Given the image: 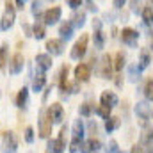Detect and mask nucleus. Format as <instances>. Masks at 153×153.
I'll return each instance as SVG.
<instances>
[{
  "mask_svg": "<svg viewBox=\"0 0 153 153\" xmlns=\"http://www.w3.org/2000/svg\"><path fill=\"white\" fill-rule=\"evenodd\" d=\"M23 4H25V0H16V7L18 9H23Z\"/></svg>",
  "mask_w": 153,
  "mask_h": 153,
  "instance_id": "45",
  "label": "nucleus"
},
{
  "mask_svg": "<svg viewBox=\"0 0 153 153\" xmlns=\"http://www.w3.org/2000/svg\"><path fill=\"white\" fill-rule=\"evenodd\" d=\"M109 152L111 153H119V150H117V143H116V141H111V148H109Z\"/></svg>",
  "mask_w": 153,
  "mask_h": 153,
  "instance_id": "41",
  "label": "nucleus"
},
{
  "mask_svg": "<svg viewBox=\"0 0 153 153\" xmlns=\"http://www.w3.org/2000/svg\"><path fill=\"white\" fill-rule=\"evenodd\" d=\"M27 100H29V89L27 87H22L16 94V107L18 109H23L27 105Z\"/></svg>",
  "mask_w": 153,
  "mask_h": 153,
  "instance_id": "19",
  "label": "nucleus"
},
{
  "mask_svg": "<svg viewBox=\"0 0 153 153\" xmlns=\"http://www.w3.org/2000/svg\"><path fill=\"white\" fill-rule=\"evenodd\" d=\"M111 111L112 109H109V107H103V105H100V107H96V114L102 116L103 119H107V117H111Z\"/></svg>",
  "mask_w": 153,
  "mask_h": 153,
  "instance_id": "34",
  "label": "nucleus"
},
{
  "mask_svg": "<svg viewBox=\"0 0 153 153\" xmlns=\"http://www.w3.org/2000/svg\"><path fill=\"white\" fill-rule=\"evenodd\" d=\"M48 148H50V152H53V153H62L64 148H66V144L62 141H59V139H52L48 143Z\"/></svg>",
  "mask_w": 153,
  "mask_h": 153,
  "instance_id": "25",
  "label": "nucleus"
},
{
  "mask_svg": "<svg viewBox=\"0 0 153 153\" xmlns=\"http://www.w3.org/2000/svg\"><path fill=\"white\" fill-rule=\"evenodd\" d=\"M23 66H25V59H23V55L20 52H16L11 57V61H9V73L11 75H18L23 70Z\"/></svg>",
  "mask_w": 153,
  "mask_h": 153,
  "instance_id": "6",
  "label": "nucleus"
},
{
  "mask_svg": "<svg viewBox=\"0 0 153 153\" xmlns=\"http://www.w3.org/2000/svg\"><path fill=\"white\" fill-rule=\"evenodd\" d=\"M80 148H82V139H76V137H73V139H71V143H70V152L76 153Z\"/></svg>",
  "mask_w": 153,
  "mask_h": 153,
  "instance_id": "33",
  "label": "nucleus"
},
{
  "mask_svg": "<svg viewBox=\"0 0 153 153\" xmlns=\"http://www.w3.org/2000/svg\"><path fill=\"white\" fill-rule=\"evenodd\" d=\"M150 46H152V52H153V38H152V45H150Z\"/></svg>",
  "mask_w": 153,
  "mask_h": 153,
  "instance_id": "47",
  "label": "nucleus"
},
{
  "mask_svg": "<svg viewBox=\"0 0 153 153\" xmlns=\"http://www.w3.org/2000/svg\"><path fill=\"white\" fill-rule=\"evenodd\" d=\"M93 27H94V46H96V48H103V45H105V34H103V30H102L100 20H96V22L93 23Z\"/></svg>",
  "mask_w": 153,
  "mask_h": 153,
  "instance_id": "15",
  "label": "nucleus"
},
{
  "mask_svg": "<svg viewBox=\"0 0 153 153\" xmlns=\"http://www.w3.org/2000/svg\"><path fill=\"white\" fill-rule=\"evenodd\" d=\"M87 43H89V36L82 34L80 38L75 41L73 48H71V59H82L87 52Z\"/></svg>",
  "mask_w": 153,
  "mask_h": 153,
  "instance_id": "4",
  "label": "nucleus"
},
{
  "mask_svg": "<svg viewBox=\"0 0 153 153\" xmlns=\"http://www.w3.org/2000/svg\"><path fill=\"white\" fill-rule=\"evenodd\" d=\"M73 137L84 139V123H82V119H75V123H73Z\"/></svg>",
  "mask_w": 153,
  "mask_h": 153,
  "instance_id": "28",
  "label": "nucleus"
},
{
  "mask_svg": "<svg viewBox=\"0 0 153 153\" xmlns=\"http://www.w3.org/2000/svg\"><path fill=\"white\" fill-rule=\"evenodd\" d=\"M150 62H152V53L150 52H141V57H139V70H144V68H148L150 66Z\"/></svg>",
  "mask_w": 153,
  "mask_h": 153,
  "instance_id": "26",
  "label": "nucleus"
},
{
  "mask_svg": "<svg viewBox=\"0 0 153 153\" xmlns=\"http://www.w3.org/2000/svg\"><path fill=\"white\" fill-rule=\"evenodd\" d=\"M39 11H41V0H34V2H32V14L38 16Z\"/></svg>",
  "mask_w": 153,
  "mask_h": 153,
  "instance_id": "36",
  "label": "nucleus"
},
{
  "mask_svg": "<svg viewBox=\"0 0 153 153\" xmlns=\"http://www.w3.org/2000/svg\"><path fill=\"white\" fill-rule=\"evenodd\" d=\"M85 23V13H75L71 18V25L73 27H82Z\"/></svg>",
  "mask_w": 153,
  "mask_h": 153,
  "instance_id": "30",
  "label": "nucleus"
},
{
  "mask_svg": "<svg viewBox=\"0 0 153 153\" xmlns=\"http://www.w3.org/2000/svg\"><path fill=\"white\" fill-rule=\"evenodd\" d=\"M116 85H117V87L123 85V78H121V75H117V78H116Z\"/></svg>",
  "mask_w": 153,
  "mask_h": 153,
  "instance_id": "44",
  "label": "nucleus"
},
{
  "mask_svg": "<svg viewBox=\"0 0 153 153\" xmlns=\"http://www.w3.org/2000/svg\"><path fill=\"white\" fill-rule=\"evenodd\" d=\"M130 153H144L143 144H134V146H132V150H130Z\"/></svg>",
  "mask_w": 153,
  "mask_h": 153,
  "instance_id": "40",
  "label": "nucleus"
},
{
  "mask_svg": "<svg viewBox=\"0 0 153 153\" xmlns=\"http://www.w3.org/2000/svg\"><path fill=\"white\" fill-rule=\"evenodd\" d=\"M144 153H153V146H148V150H144Z\"/></svg>",
  "mask_w": 153,
  "mask_h": 153,
  "instance_id": "46",
  "label": "nucleus"
},
{
  "mask_svg": "<svg viewBox=\"0 0 153 153\" xmlns=\"http://www.w3.org/2000/svg\"><path fill=\"white\" fill-rule=\"evenodd\" d=\"M141 144L143 146H152L153 144V128L152 126H144L141 132Z\"/></svg>",
  "mask_w": 153,
  "mask_h": 153,
  "instance_id": "16",
  "label": "nucleus"
},
{
  "mask_svg": "<svg viewBox=\"0 0 153 153\" xmlns=\"http://www.w3.org/2000/svg\"><path fill=\"white\" fill-rule=\"evenodd\" d=\"M66 2H68V5H70L71 9H76V7L82 5V0H66Z\"/></svg>",
  "mask_w": 153,
  "mask_h": 153,
  "instance_id": "39",
  "label": "nucleus"
},
{
  "mask_svg": "<svg viewBox=\"0 0 153 153\" xmlns=\"http://www.w3.org/2000/svg\"><path fill=\"white\" fill-rule=\"evenodd\" d=\"M46 112L50 116L52 123H62V119H64V109H62V105H61L59 102L52 103V105L46 109Z\"/></svg>",
  "mask_w": 153,
  "mask_h": 153,
  "instance_id": "7",
  "label": "nucleus"
},
{
  "mask_svg": "<svg viewBox=\"0 0 153 153\" xmlns=\"http://www.w3.org/2000/svg\"><path fill=\"white\" fill-rule=\"evenodd\" d=\"M117 94H116L114 91H103L102 94H100V105H103V107H109V109H112L117 105Z\"/></svg>",
  "mask_w": 153,
  "mask_h": 153,
  "instance_id": "12",
  "label": "nucleus"
},
{
  "mask_svg": "<svg viewBox=\"0 0 153 153\" xmlns=\"http://www.w3.org/2000/svg\"><path fill=\"white\" fill-rule=\"evenodd\" d=\"M2 146H4V152L5 153H14L18 150V137L14 132H5L2 135Z\"/></svg>",
  "mask_w": 153,
  "mask_h": 153,
  "instance_id": "5",
  "label": "nucleus"
},
{
  "mask_svg": "<svg viewBox=\"0 0 153 153\" xmlns=\"http://www.w3.org/2000/svg\"><path fill=\"white\" fill-rule=\"evenodd\" d=\"M45 85H46V76H45V73H38V75L32 78V91L39 93V91L45 89Z\"/></svg>",
  "mask_w": 153,
  "mask_h": 153,
  "instance_id": "18",
  "label": "nucleus"
},
{
  "mask_svg": "<svg viewBox=\"0 0 153 153\" xmlns=\"http://www.w3.org/2000/svg\"><path fill=\"white\" fill-rule=\"evenodd\" d=\"M59 34H61V38L62 39H70L71 38V34H73V25H71V22H64V23H61V27H59Z\"/></svg>",
  "mask_w": 153,
  "mask_h": 153,
  "instance_id": "21",
  "label": "nucleus"
},
{
  "mask_svg": "<svg viewBox=\"0 0 153 153\" xmlns=\"http://www.w3.org/2000/svg\"><path fill=\"white\" fill-rule=\"evenodd\" d=\"M32 36L36 39H43L45 36H46V29H45V23H34L32 25Z\"/></svg>",
  "mask_w": 153,
  "mask_h": 153,
  "instance_id": "24",
  "label": "nucleus"
},
{
  "mask_svg": "<svg viewBox=\"0 0 153 153\" xmlns=\"http://www.w3.org/2000/svg\"><path fill=\"white\" fill-rule=\"evenodd\" d=\"M112 66H114L116 71H121L123 68H125V53L123 52H117L114 55V62H112Z\"/></svg>",
  "mask_w": 153,
  "mask_h": 153,
  "instance_id": "27",
  "label": "nucleus"
},
{
  "mask_svg": "<svg viewBox=\"0 0 153 153\" xmlns=\"http://www.w3.org/2000/svg\"><path fill=\"white\" fill-rule=\"evenodd\" d=\"M46 50H48V53L50 55H61L62 52H64V43H62V39H48L46 41Z\"/></svg>",
  "mask_w": 153,
  "mask_h": 153,
  "instance_id": "13",
  "label": "nucleus"
},
{
  "mask_svg": "<svg viewBox=\"0 0 153 153\" xmlns=\"http://www.w3.org/2000/svg\"><path fill=\"white\" fill-rule=\"evenodd\" d=\"M0 96H2V93H0Z\"/></svg>",
  "mask_w": 153,
  "mask_h": 153,
  "instance_id": "50",
  "label": "nucleus"
},
{
  "mask_svg": "<svg viewBox=\"0 0 153 153\" xmlns=\"http://www.w3.org/2000/svg\"><path fill=\"white\" fill-rule=\"evenodd\" d=\"M141 13H143V20H144V23L153 27V9L152 7H144Z\"/></svg>",
  "mask_w": 153,
  "mask_h": 153,
  "instance_id": "31",
  "label": "nucleus"
},
{
  "mask_svg": "<svg viewBox=\"0 0 153 153\" xmlns=\"http://www.w3.org/2000/svg\"><path fill=\"white\" fill-rule=\"evenodd\" d=\"M137 39H139V32L132 27H125L121 30V41L128 46H135L137 45Z\"/></svg>",
  "mask_w": 153,
  "mask_h": 153,
  "instance_id": "8",
  "label": "nucleus"
},
{
  "mask_svg": "<svg viewBox=\"0 0 153 153\" xmlns=\"http://www.w3.org/2000/svg\"><path fill=\"white\" fill-rule=\"evenodd\" d=\"M7 62H9V45L4 43L0 46V70H5Z\"/></svg>",
  "mask_w": 153,
  "mask_h": 153,
  "instance_id": "20",
  "label": "nucleus"
},
{
  "mask_svg": "<svg viewBox=\"0 0 153 153\" xmlns=\"http://www.w3.org/2000/svg\"><path fill=\"white\" fill-rule=\"evenodd\" d=\"M14 20H16V5L11 0H5V9H4L2 20H0V29L9 30L14 25Z\"/></svg>",
  "mask_w": 153,
  "mask_h": 153,
  "instance_id": "1",
  "label": "nucleus"
},
{
  "mask_svg": "<svg viewBox=\"0 0 153 153\" xmlns=\"http://www.w3.org/2000/svg\"><path fill=\"white\" fill-rule=\"evenodd\" d=\"M125 2H126V0H114L112 4H114V7H116V9H121V7L125 5Z\"/></svg>",
  "mask_w": 153,
  "mask_h": 153,
  "instance_id": "42",
  "label": "nucleus"
},
{
  "mask_svg": "<svg viewBox=\"0 0 153 153\" xmlns=\"http://www.w3.org/2000/svg\"><path fill=\"white\" fill-rule=\"evenodd\" d=\"M75 78L76 82H87L91 78V66L85 62H80L75 66Z\"/></svg>",
  "mask_w": 153,
  "mask_h": 153,
  "instance_id": "11",
  "label": "nucleus"
},
{
  "mask_svg": "<svg viewBox=\"0 0 153 153\" xmlns=\"http://www.w3.org/2000/svg\"><path fill=\"white\" fill-rule=\"evenodd\" d=\"M68 73H70V66H62L61 68V73H59V87L61 91H66V85H68Z\"/></svg>",
  "mask_w": 153,
  "mask_h": 153,
  "instance_id": "22",
  "label": "nucleus"
},
{
  "mask_svg": "<svg viewBox=\"0 0 153 153\" xmlns=\"http://www.w3.org/2000/svg\"><path fill=\"white\" fill-rule=\"evenodd\" d=\"M89 134H91V135H96V134H98V125H96L94 121L89 123Z\"/></svg>",
  "mask_w": 153,
  "mask_h": 153,
  "instance_id": "38",
  "label": "nucleus"
},
{
  "mask_svg": "<svg viewBox=\"0 0 153 153\" xmlns=\"http://www.w3.org/2000/svg\"><path fill=\"white\" fill-rule=\"evenodd\" d=\"M25 143H29V144L34 143V128L32 126H27L25 128Z\"/></svg>",
  "mask_w": 153,
  "mask_h": 153,
  "instance_id": "35",
  "label": "nucleus"
},
{
  "mask_svg": "<svg viewBox=\"0 0 153 153\" xmlns=\"http://www.w3.org/2000/svg\"><path fill=\"white\" fill-rule=\"evenodd\" d=\"M135 114L139 116L143 121H148L152 117V105L148 102H139L135 105Z\"/></svg>",
  "mask_w": 153,
  "mask_h": 153,
  "instance_id": "14",
  "label": "nucleus"
},
{
  "mask_svg": "<svg viewBox=\"0 0 153 153\" xmlns=\"http://www.w3.org/2000/svg\"><path fill=\"white\" fill-rule=\"evenodd\" d=\"M130 4H132V11H134V13H137V11H143V9H141V4H143V0H130Z\"/></svg>",
  "mask_w": 153,
  "mask_h": 153,
  "instance_id": "37",
  "label": "nucleus"
},
{
  "mask_svg": "<svg viewBox=\"0 0 153 153\" xmlns=\"http://www.w3.org/2000/svg\"><path fill=\"white\" fill-rule=\"evenodd\" d=\"M148 2H150V4H152V5H153V0H148Z\"/></svg>",
  "mask_w": 153,
  "mask_h": 153,
  "instance_id": "48",
  "label": "nucleus"
},
{
  "mask_svg": "<svg viewBox=\"0 0 153 153\" xmlns=\"http://www.w3.org/2000/svg\"><path fill=\"white\" fill-rule=\"evenodd\" d=\"M112 70H114V66H112V57L105 53V55L102 57V62H100V75L103 76V78H112Z\"/></svg>",
  "mask_w": 153,
  "mask_h": 153,
  "instance_id": "9",
  "label": "nucleus"
},
{
  "mask_svg": "<svg viewBox=\"0 0 153 153\" xmlns=\"http://www.w3.org/2000/svg\"><path fill=\"white\" fill-rule=\"evenodd\" d=\"M93 111H94V107H93V103H89V102L82 103V105H80V109H78V112H80L82 117H89V116L93 114Z\"/></svg>",
  "mask_w": 153,
  "mask_h": 153,
  "instance_id": "29",
  "label": "nucleus"
},
{
  "mask_svg": "<svg viewBox=\"0 0 153 153\" xmlns=\"http://www.w3.org/2000/svg\"><path fill=\"white\" fill-rule=\"evenodd\" d=\"M52 126H53V123H52L50 116H48V112L43 109V111H41V116H39V137L48 139L50 134H52Z\"/></svg>",
  "mask_w": 153,
  "mask_h": 153,
  "instance_id": "3",
  "label": "nucleus"
},
{
  "mask_svg": "<svg viewBox=\"0 0 153 153\" xmlns=\"http://www.w3.org/2000/svg\"><path fill=\"white\" fill-rule=\"evenodd\" d=\"M61 16H62V9L59 7V5H53V7H50V9H46L45 13H41V23H45V25H53V23H57L59 20H61Z\"/></svg>",
  "mask_w": 153,
  "mask_h": 153,
  "instance_id": "2",
  "label": "nucleus"
},
{
  "mask_svg": "<svg viewBox=\"0 0 153 153\" xmlns=\"http://www.w3.org/2000/svg\"><path fill=\"white\" fill-rule=\"evenodd\" d=\"M121 125V119L117 117V116H111V117H107L105 119V130L111 134V132H114L116 128Z\"/></svg>",
  "mask_w": 153,
  "mask_h": 153,
  "instance_id": "23",
  "label": "nucleus"
},
{
  "mask_svg": "<svg viewBox=\"0 0 153 153\" xmlns=\"http://www.w3.org/2000/svg\"><path fill=\"white\" fill-rule=\"evenodd\" d=\"M144 94H146V98L153 100V78H148V80H146V85H144Z\"/></svg>",
  "mask_w": 153,
  "mask_h": 153,
  "instance_id": "32",
  "label": "nucleus"
},
{
  "mask_svg": "<svg viewBox=\"0 0 153 153\" xmlns=\"http://www.w3.org/2000/svg\"><path fill=\"white\" fill-rule=\"evenodd\" d=\"M52 64H53V61H52V55L50 53H38L36 55V66H38V70L41 73L48 71L52 68Z\"/></svg>",
  "mask_w": 153,
  "mask_h": 153,
  "instance_id": "10",
  "label": "nucleus"
},
{
  "mask_svg": "<svg viewBox=\"0 0 153 153\" xmlns=\"http://www.w3.org/2000/svg\"><path fill=\"white\" fill-rule=\"evenodd\" d=\"M152 117H153V111H152Z\"/></svg>",
  "mask_w": 153,
  "mask_h": 153,
  "instance_id": "49",
  "label": "nucleus"
},
{
  "mask_svg": "<svg viewBox=\"0 0 153 153\" xmlns=\"http://www.w3.org/2000/svg\"><path fill=\"white\" fill-rule=\"evenodd\" d=\"M23 30L27 32V36H32V27H30V25H27V23H25V25H23Z\"/></svg>",
  "mask_w": 153,
  "mask_h": 153,
  "instance_id": "43",
  "label": "nucleus"
},
{
  "mask_svg": "<svg viewBox=\"0 0 153 153\" xmlns=\"http://www.w3.org/2000/svg\"><path fill=\"white\" fill-rule=\"evenodd\" d=\"M102 148V143L98 139H89L87 143H82V153H91V152H98Z\"/></svg>",
  "mask_w": 153,
  "mask_h": 153,
  "instance_id": "17",
  "label": "nucleus"
}]
</instances>
